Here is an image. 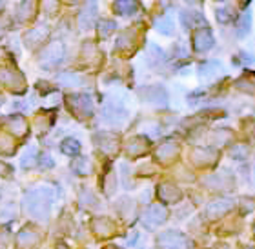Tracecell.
<instances>
[{
    "instance_id": "28",
    "label": "cell",
    "mask_w": 255,
    "mask_h": 249,
    "mask_svg": "<svg viewBox=\"0 0 255 249\" xmlns=\"http://www.w3.org/2000/svg\"><path fill=\"white\" fill-rule=\"evenodd\" d=\"M60 151H62L64 155H68V157L79 155V151H80L79 140H77V138H66V140H62V144H60Z\"/></svg>"
},
{
    "instance_id": "11",
    "label": "cell",
    "mask_w": 255,
    "mask_h": 249,
    "mask_svg": "<svg viewBox=\"0 0 255 249\" xmlns=\"http://www.w3.org/2000/svg\"><path fill=\"white\" fill-rule=\"evenodd\" d=\"M191 160L197 166H212L217 160V151L213 148H197L191 153Z\"/></svg>"
},
{
    "instance_id": "44",
    "label": "cell",
    "mask_w": 255,
    "mask_h": 249,
    "mask_svg": "<svg viewBox=\"0 0 255 249\" xmlns=\"http://www.w3.org/2000/svg\"><path fill=\"white\" fill-rule=\"evenodd\" d=\"M2 102H4V98H2V96H0V104H2Z\"/></svg>"
},
{
    "instance_id": "6",
    "label": "cell",
    "mask_w": 255,
    "mask_h": 249,
    "mask_svg": "<svg viewBox=\"0 0 255 249\" xmlns=\"http://www.w3.org/2000/svg\"><path fill=\"white\" fill-rule=\"evenodd\" d=\"M97 16H99V5L95 0H91L84 5V9L80 11L79 15V27L80 31H90L93 24H95Z\"/></svg>"
},
{
    "instance_id": "7",
    "label": "cell",
    "mask_w": 255,
    "mask_h": 249,
    "mask_svg": "<svg viewBox=\"0 0 255 249\" xmlns=\"http://www.w3.org/2000/svg\"><path fill=\"white\" fill-rule=\"evenodd\" d=\"M140 96L149 104H155V106H166L168 104V93L162 85H148V87L140 89Z\"/></svg>"
},
{
    "instance_id": "15",
    "label": "cell",
    "mask_w": 255,
    "mask_h": 249,
    "mask_svg": "<svg viewBox=\"0 0 255 249\" xmlns=\"http://www.w3.org/2000/svg\"><path fill=\"white\" fill-rule=\"evenodd\" d=\"M46 37H48V27L38 26V27H33V29H29V31L26 33L24 42H26L29 48H35V46H40Z\"/></svg>"
},
{
    "instance_id": "22",
    "label": "cell",
    "mask_w": 255,
    "mask_h": 249,
    "mask_svg": "<svg viewBox=\"0 0 255 249\" xmlns=\"http://www.w3.org/2000/svg\"><path fill=\"white\" fill-rule=\"evenodd\" d=\"M235 85H237V89L245 91V93H250V95H255V73L243 75V77L235 82Z\"/></svg>"
},
{
    "instance_id": "8",
    "label": "cell",
    "mask_w": 255,
    "mask_h": 249,
    "mask_svg": "<svg viewBox=\"0 0 255 249\" xmlns=\"http://www.w3.org/2000/svg\"><path fill=\"white\" fill-rule=\"evenodd\" d=\"M102 115H104V120H106L108 124H112V126H123L128 118L126 109H124L121 104H112V102L106 104Z\"/></svg>"
},
{
    "instance_id": "32",
    "label": "cell",
    "mask_w": 255,
    "mask_h": 249,
    "mask_svg": "<svg viewBox=\"0 0 255 249\" xmlns=\"http://www.w3.org/2000/svg\"><path fill=\"white\" fill-rule=\"evenodd\" d=\"M7 126L15 135H24L26 133V122L22 117H11L7 118Z\"/></svg>"
},
{
    "instance_id": "25",
    "label": "cell",
    "mask_w": 255,
    "mask_h": 249,
    "mask_svg": "<svg viewBox=\"0 0 255 249\" xmlns=\"http://www.w3.org/2000/svg\"><path fill=\"white\" fill-rule=\"evenodd\" d=\"M219 69H221V66L217 62H204L199 66V77L202 80H210L219 73Z\"/></svg>"
},
{
    "instance_id": "23",
    "label": "cell",
    "mask_w": 255,
    "mask_h": 249,
    "mask_svg": "<svg viewBox=\"0 0 255 249\" xmlns=\"http://www.w3.org/2000/svg\"><path fill=\"white\" fill-rule=\"evenodd\" d=\"M35 9H37L35 0H24L20 4V7H18V11H16L18 22H24V20H27V18H31V16L35 15Z\"/></svg>"
},
{
    "instance_id": "36",
    "label": "cell",
    "mask_w": 255,
    "mask_h": 249,
    "mask_svg": "<svg viewBox=\"0 0 255 249\" xmlns=\"http://www.w3.org/2000/svg\"><path fill=\"white\" fill-rule=\"evenodd\" d=\"M215 16H217L219 22L226 24V22L232 20V16H234V15H232V11H230V9H226V7H221V9L215 11Z\"/></svg>"
},
{
    "instance_id": "42",
    "label": "cell",
    "mask_w": 255,
    "mask_h": 249,
    "mask_svg": "<svg viewBox=\"0 0 255 249\" xmlns=\"http://www.w3.org/2000/svg\"><path fill=\"white\" fill-rule=\"evenodd\" d=\"M2 5H4V0H0V9H2Z\"/></svg>"
},
{
    "instance_id": "4",
    "label": "cell",
    "mask_w": 255,
    "mask_h": 249,
    "mask_svg": "<svg viewBox=\"0 0 255 249\" xmlns=\"http://www.w3.org/2000/svg\"><path fill=\"white\" fill-rule=\"evenodd\" d=\"M64 59V46L60 42H55L51 46L44 49L42 55H40V66L42 68H55V66H59Z\"/></svg>"
},
{
    "instance_id": "14",
    "label": "cell",
    "mask_w": 255,
    "mask_h": 249,
    "mask_svg": "<svg viewBox=\"0 0 255 249\" xmlns=\"http://www.w3.org/2000/svg\"><path fill=\"white\" fill-rule=\"evenodd\" d=\"M0 82L5 84L7 87H13V89H22V85H24V80H22L20 75L5 68L0 69Z\"/></svg>"
},
{
    "instance_id": "10",
    "label": "cell",
    "mask_w": 255,
    "mask_h": 249,
    "mask_svg": "<svg viewBox=\"0 0 255 249\" xmlns=\"http://www.w3.org/2000/svg\"><path fill=\"white\" fill-rule=\"evenodd\" d=\"M232 207H234V202L230 200V198H219V200H213L212 204H208L206 215L210 218H219L226 215Z\"/></svg>"
},
{
    "instance_id": "12",
    "label": "cell",
    "mask_w": 255,
    "mask_h": 249,
    "mask_svg": "<svg viewBox=\"0 0 255 249\" xmlns=\"http://www.w3.org/2000/svg\"><path fill=\"white\" fill-rule=\"evenodd\" d=\"M93 140H95V144L104 153H115L117 151L119 140L113 133H97L95 137H93Z\"/></svg>"
},
{
    "instance_id": "41",
    "label": "cell",
    "mask_w": 255,
    "mask_h": 249,
    "mask_svg": "<svg viewBox=\"0 0 255 249\" xmlns=\"http://www.w3.org/2000/svg\"><path fill=\"white\" fill-rule=\"evenodd\" d=\"M248 2H252V0H241V4L243 5H248Z\"/></svg>"
},
{
    "instance_id": "37",
    "label": "cell",
    "mask_w": 255,
    "mask_h": 249,
    "mask_svg": "<svg viewBox=\"0 0 255 249\" xmlns=\"http://www.w3.org/2000/svg\"><path fill=\"white\" fill-rule=\"evenodd\" d=\"M228 138H230L228 129H221V131L215 133V140L219 142V146H223L224 142H228Z\"/></svg>"
},
{
    "instance_id": "33",
    "label": "cell",
    "mask_w": 255,
    "mask_h": 249,
    "mask_svg": "<svg viewBox=\"0 0 255 249\" xmlns=\"http://www.w3.org/2000/svg\"><path fill=\"white\" fill-rule=\"evenodd\" d=\"M117 29V24L113 20H102L99 24V33H101V37H110L113 31Z\"/></svg>"
},
{
    "instance_id": "2",
    "label": "cell",
    "mask_w": 255,
    "mask_h": 249,
    "mask_svg": "<svg viewBox=\"0 0 255 249\" xmlns=\"http://www.w3.org/2000/svg\"><path fill=\"white\" fill-rule=\"evenodd\" d=\"M159 246L162 249H190V239L179 231H166L159 237Z\"/></svg>"
},
{
    "instance_id": "17",
    "label": "cell",
    "mask_w": 255,
    "mask_h": 249,
    "mask_svg": "<svg viewBox=\"0 0 255 249\" xmlns=\"http://www.w3.org/2000/svg\"><path fill=\"white\" fill-rule=\"evenodd\" d=\"M181 24L184 29H191L195 24H204V16L199 11L193 9H184L181 11Z\"/></svg>"
},
{
    "instance_id": "39",
    "label": "cell",
    "mask_w": 255,
    "mask_h": 249,
    "mask_svg": "<svg viewBox=\"0 0 255 249\" xmlns=\"http://www.w3.org/2000/svg\"><path fill=\"white\" fill-rule=\"evenodd\" d=\"M9 166H5L4 162H0V175H7L9 173Z\"/></svg>"
},
{
    "instance_id": "40",
    "label": "cell",
    "mask_w": 255,
    "mask_h": 249,
    "mask_svg": "<svg viewBox=\"0 0 255 249\" xmlns=\"http://www.w3.org/2000/svg\"><path fill=\"white\" fill-rule=\"evenodd\" d=\"M202 0H190V4H201Z\"/></svg>"
},
{
    "instance_id": "29",
    "label": "cell",
    "mask_w": 255,
    "mask_h": 249,
    "mask_svg": "<svg viewBox=\"0 0 255 249\" xmlns=\"http://www.w3.org/2000/svg\"><path fill=\"white\" fill-rule=\"evenodd\" d=\"M71 169H73L75 173H79V175H88V173H91L90 159H86V157H80V159H77L73 164H71Z\"/></svg>"
},
{
    "instance_id": "27",
    "label": "cell",
    "mask_w": 255,
    "mask_h": 249,
    "mask_svg": "<svg viewBox=\"0 0 255 249\" xmlns=\"http://www.w3.org/2000/svg\"><path fill=\"white\" fill-rule=\"evenodd\" d=\"M148 60L151 66H155V64H164L166 60V55L164 51L157 46V44H149L148 48Z\"/></svg>"
},
{
    "instance_id": "3",
    "label": "cell",
    "mask_w": 255,
    "mask_h": 249,
    "mask_svg": "<svg viewBox=\"0 0 255 249\" xmlns=\"http://www.w3.org/2000/svg\"><path fill=\"white\" fill-rule=\"evenodd\" d=\"M166 217H168L166 207L160 206V204H153V206H149L148 209H146V213H144L142 224L148 229H157L160 224L166 222Z\"/></svg>"
},
{
    "instance_id": "34",
    "label": "cell",
    "mask_w": 255,
    "mask_h": 249,
    "mask_svg": "<svg viewBox=\"0 0 255 249\" xmlns=\"http://www.w3.org/2000/svg\"><path fill=\"white\" fill-rule=\"evenodd\" d=\"M246 155H248V148H246L245 144H237V146H234V149H232V157L237 160L246 159Z\"/></svg>"
},
{
    "instance_id": "46",
    "label": "cell",
    "mask_w": 255,
    "mask_h": 249,
    "mask_svg": "<svg viewBox=\"0 0 255 249\" xmlns=\"http://www.w3.org/2000/svg\"><path fill=\"white\" fill-rule=\"evenodd\" d=\"M246 249H255V248H246Z\"/></svg>"
},
{
    "instance_id": "16",
    "label": "cell",
    "mask_w": 255,
    "mask_h": 249,
    "mask_svg": "<svg viewBox=\"0 0 255 249\" xmlns=\"http://www.w3.org/2000/svg\"><path fill=\"white\" fill-rule=\"evenodd\" d=\"M38 240H40V237H38L37 231H33V229H22L20 233L16 235V244H18V248H33V246L38 244Z\"/></svg>"
},
{
    "instance_id": "21",
    "label": "cell",
    "mask_w": 255,
    "mask_h": 249,
    "mask_svg": "<svg viewBox=\"0 0 255 249\" xmlns=\"http://www.w3.org/2000/svg\"><path fill=\"white\" fill-rule=\"evenodd\" d=\"M177 151H179V146H177L175 142L168 140V142H164L159 149H157V159L162 160V162H168V160H171L173 157H175Z\"/></svg>"
},
{
    "instance_id": "43",
    "label": "cell",
    "mask_w": 255,
    "mask_h": 249,
    "mask_svg": "<svg viewBox=\"0 0 255 249\" xmlns=\"http://www.w3.org/2000/svg\"><path fill=\"white\" fill-rule=\"evenodd\" d=\"M62 2H75V0H62Z\"/></svg>"
},
{
    "instance_id": "18",
    "label": "cell",
    "mask_w": 255,
    "mask_h": 249,
    "mask_svg": "<svg viewBox=\"0 0 255 249\" xmlns=\"http://www.w3.org/2000/svg\"><path fill=\"white\" fill-rule=\"evenodd\" d=\"M149 144L144 137H133L129 142H128V155L129 157H140L148 151Z\"/></svg>"
},
{
    "instance_id": "35",
    "label": "cell",
    "mask_w": 255,
    "mask_h": 249,
    "mask_svg": "<svg viewBox=\"0 0 255 249\" xmlns=\"http://www.w3.org/2000/svg\"><path fill=\"white\" fill-rule=\"evenodd\" d=\"M35 148H31V149H27L26 153H24V157H22V166L24 167H29V166H33L35 164Z\"/></svg>"
},
{
    "instance_id": "30",
    "label": "cell",
    "mask_w": 255,
    "mask_h": 249,
    "mask_svg": "<svg viewBox=\"0 0 255 249\" xmlns=\"http://www.w3.org/2000/svg\"><path fill=\"white\" fill-rule=\"evenodd\" d=\"M93 229H95L99 235H112L113 231V224L108 220V218H97L95 222H93Z\"/></svg>"
},
{
    "instance_id": "1",
    "label": "cell",
    "mask_w": 255,
    "mask_h": 249,
    "mask_svg": "<svg viewBox=\"0 0 255 249\" xmlns=\"http://www.w3.org/2000/svg\"><path fill=\"white\" fill-rule=\"evenodd\" d=\"M55 200V189L51 186H40L24 196V209L35 220H46Z\"/></svg>"
},
{
    "instance_id": "13",
    "label": "cell",
    "mask_w": 255,
    "mask_h": 249,
    "mask_svg": "<svg viewBox=\"0 0 255 249\" xmlns=\"http://www.w3.org/2000/svg\"><path fill=\"white\" fill-rule=\"evenodd\" d=\"M181 189L179 187H175L173 184H170V182H166V184H160L159 186V198L162 202H168V204H173V202L181 200Z\"/></svg>"
},
{
    "instance_id": "47",
    "label": "cell",
    "mask_w": 255,
    "mask_h": 249,
    "mask_svg": "<svg viewBox=\"0 0 255 249\" xmlns=\"http://www.w3.org/2000/svg\"><path fill=\"white\" fill-rule=\"evenodd\" d=\"M254 229H255V228H254Z\"/></svg>"
},
{
    "instance_id": "45",
    "label": "cell",
    "mask_w": 255,
    "mask_h": 249,
    "mask_svg": "<svg viewBox=\"0 0 255 249\" xmlns=\"http://www.w3.org/2000/svg\"><path fill=\"white\" fill-rule=\"evenodd\" d=\"M106 249H117V248H106Z\"/></svg>"
},
{
    "instance_id": "9",
    "label": "cell",
    "mask_w": 255,
    "mask_h": 249,
    "mask_svg": "<svg viewBox=\"0 0 255 249\" xmlns=\"http://www.w3.org/2000/svg\"><path fill=\"white\" fill-rule=\"evenodd\" d=\"M191 42H193V49H195L197 53H204V51L213 48L215 40H213V35L210 29H197V31L193 33Z\"/></svg>"
},
{
    "instance_id": "24",
    "label": "cell",
    "mask_w": 255,
    "mask_h": 249,
    "mask_svg": "<svg viewBox=\"0 0 255 249\" xmlns=\"http://www.w3.org/2000/svg\"><path fill=\"white\" fill-rule=\"evenodd\" d=\"M57 80H59L62 85H68V87H79V85L84 84V79L77 73H60L59 77H57Z\"/></svg>"
},
{
    "instance_id": "38",
    "label": "cell",
    "mask_w": 255,
    "mask_h": 249,
    "mask_svg": "<svg viewBox=\"0 0 255 249\" xmlns=\"http://www.w3.org/2000/svg\"><path fill=\"white\" fill-rule=\"evenodd\" d=\"M42 166H46V167H51V166H53V160H51L49 155H44L42 157Z\"/></svg>"
},
{
    "instance_id": "26",
    "label": "cell",
    "mask_w": 255,
    "mask_h": 249,
    "mask_svg": "<svg viewBox=\"0 0 255 249\" xmlns=\"http://www.w3.org/2000/svg\"><path fill=\"white\" fill-rule=\"evenodd\" d=\"M155 29L166 37H170L173 35V20H171L170 16H159L157 20H155Z\"/></svg>"
},
{
    "instance_id": "31",
    "label": "cell",
    "mask_w": 255,
    "mask_h": 249,
    "mask_svg": "<svg viewBox=\"0 0 255 249\" xmlns=\"http://www.w3.org/2000/svg\"><path fill=\"white\" fill-rule=\"evenodd\" d=\"M250 27H252V13L248 11V13H245V15L239 18V22H237V35H239V37H246V33L250 31Z\"/></svg>"
},
{
    "instance_id": "19",
    "label": "cell",
    "mask_w": 255,
    "mask_h": 249,
    "mask_svg": "<svg viewBox=\"0 0 255 249\" xmlns=\"http://www.w3.org/2000/svg\"><path fill=\"white\" fill-rule=\"evenodd\" d=\"M113 9H115V13H117V15L129 16V15H133V13H137L138 0H115Z\"/></svg>"
},
{
    "instance_id": "5",
    "label": "cell",
    "mask_w": 255,
    "mask_h": 249,
    "mask_svg": "<svg viewBox=\"0 0 255 249\" xmlns=\"http://www.w3.org/2000/svg\"><path fill=\"white\" fill-rule=\"evenodd\" d=\"M68 104L79 117H90L93 113V100L90 95H71L68 96Z\"/></svg>"
},
{
    "instance_id": "20",
    "label": "cell",
    "mask_w": 255,
    "mask_h": 249,
    "mask_svg": "<svg viewBox=\"0 0 255 249\" xmlns=\"http://www.w3.org/2000/svg\"><path fill=\"white\" fill-rule=\"evenodd\" d=\"M204 182H206V186H210L212 189H226V187H230V184H232V176H230L226 171H223V173H219V175L208 176Z\"/></svg>"
}]
</instances>
